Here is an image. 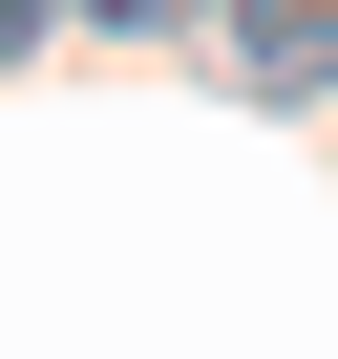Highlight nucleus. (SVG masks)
I'll use <instances>...</instances> for the list:
<instances>
[{"label": "nucleus", "mask_w": 338, "mask_h": 359, "mask_svg": "<svg viewBox=\"0 0 338 359\" xmlns=\"http://www.w3.org/2000/svg\"><path fill=\"white\" fill-rule=\"evenodd\" d=\"M212 85L233 106H317L338 85V0H233V22H212Z\"/></svg>", "instance_id": "nucleus-1"}, {"label": "nucleus", "mask_w": 338, "mask_h": 359, "mask_svg": "<svg viewBox=\"0 0 338 359\" xmlns=\"http://www.w3.org/2000/svg\"><path fill=\"white\" fill-rule=\"evenodd\" d=\"M85 43H148V22H233V0H64Z\"/></svg>", "instance_id": "nucleus-2"}, {"label": "nucleus", "mask_w": 338, "mask_h": 359, "mask_svg": "<svg viewBox=\"0 0 338 359\" xmlns=\"http://www.w3.org/2000/svg\"><path fill=\"white\" fill-rule=\"evenodd\" d=\"M43 22H64V0H0V64H22V43H43Z\"/></svg>", "instance_id": "nucleus-3"}]
</instances>
